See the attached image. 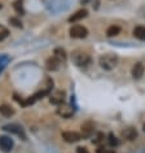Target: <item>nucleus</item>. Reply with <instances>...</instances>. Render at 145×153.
I'll use <instances>...</instances> for the list:
<instances>
[{"label":"nucleus","instance_id":"obj_2","mask_svg":"<svg viewBox=\"0 0 145 153\" xmlns=\"http://www.w3.org/2000/svg\"><path fill=\"white\" fill-rule=\"evenodd\" d=\"M72 62H74L77 66L79 68H86V66H88V65L91 64V57L88 53H86V52H83V51H74L72 52Z\"/></svg>","mask_w":145,"mask_h":153},{"label":"nucleus","instance_id":"obj_5","mask_svg":"<svg viewBox=\"0 0 145 153\" xmlns=\"http://www.w3.org/2000/svg\"><path fill=\"white\" fill-rule=\"evenodd\" d=\"M13 139H10L9 136H5V135H3V136H0V149H1L3 152H5V153H8L12 151V148H13Z\"/></svg>","mask_w":145,"mask_h":153},{"label":"nucleus","instance_id":"obj_12","mask_svg":"<svg viewBox=\"0 0 145 153\" xmlns=\"http://www.w3.org/2000/svg\"><path fill=\"white\" fill-rule=\"evenodd\" d=\"M0 114H1L3 117H5V118H9V117H12L14 114V109L10 105L3 104V105H0Z\"/></svg>","mask_w":145,"mask_h":153},{"label":"nucleus","instance_id":"obj_9","mask_svg":"<svg viewBox=\"0 0 145 153\" xmlns=\"http://www.w3.org/2000/svg\"><path fill=\"white\" fill-rule=\"evenodd\" d=\"M95 132V126L92 122H86L82 125V136L83 137H90Z\"/></svg>","mask_w":145,"mask_h":153},{"label":"nucleus","instance_id":"obj_24","mask_svg":"<svg viewBox=\"0 0 145 153\" xmlns=\"http://www.w3.org/2000/svg\"><path fill=\"white\" fill-rule=\"evenodd\" d=\"M101 141H104V134L98 132V134H97V137L93 140V143H95V144H100Z\"/></svg>","mask_w":145,"mask_h":153},{"label":"nucleus","instance_id":"obj_22","mask_svg":"<svg viewBox=\"0 0 145 153\" xmlns=\"http://www.w3.org/2000/svg\"><path fill=\"white\" fill-rule=\"evenodd\" d=\"M9 24H10V25H13L14 27H22V22L18 20V18H16V17L9 18Z\"/></svg>","mask_w":145,"mask_h":153},{"label":"nucleus","instance_id":"obj_20","mask_svg":"<svg viewBox=\"0 0 145 153\" xmlns=\"http://www.w3.org/2000/svg\"><path fill=\"white\" fill-rule=\"evenodd\" d=\"M108 143H109L110 147H117V145H119V141H118V139L113 135V134H109V136H108Z\"/></svg>","mask_w":145,"mask_h":153},{"label":"nucleus","instance_id":"obj_14","mask_svg":"<svg viewBox=\"0 0 145 153\" xmlns=\"http://www.w3.org/2000/svg\"><path fill=\"white\" fill-rule=\"evenodd\" d=\"M133 36L139 40H145V26H141V25L136 26L133 29Z\"/></svg>","mask_w":145,"mask_h":153},{"label":"nucleus","instance_id":"obj_18","mask_svg":"<svg viewBox=\"0 0 145 153\" xmlns=\"http://www.w3.org/2000/svg\"><path fill=\"white\" fill-rule=\"evenodd\" d=\"M13 8L18 14H25V9H24V0H16L13 3Z\"/></svg>","mask_w":145,"mask_h":153},{"label":"nucleus","instance_id":"obj_11","mask_svg":"<svg viewBox=\"0 0 145 153\" xmlns=\"http://www.w3.org/2000/svg\"><path fill=\"white\" fill-rule=\"evenodd\" d=\"M87 14H88V10L87 9H79L77 10L72 16L69 17V22H77V21H81L83 18L87 17Z\"/></svg>","mask_w":145,"mask_h":153},{"label":"nucleus","instance_id":"obj_25","mask_svg":"<svg viewBox=\"0 0 145 153\" xmlns=\"http://www.w3.org/2000/svg\"><path fill=\"white\" fill-rule=\"evenodd\" d=\"M77 153H90L88 149H87L86 147H78L77 148Z\"/></svg>","mask_w":145,"mask_h":153},{"label":"nucleus","instance_id":"obj_6","mask_svg":"<svg viewBox=\"0 0 145 153\" xmlns=\"http://www.w3.org/2000/svg\"><path fill=\"white\" fill-rule=\"evenodd\" d=\"M62 137L66 143H77L82 139V135L75 131H65L62 132Z\"/></svg>","mask_w":145,"mask_h":153},{"label":"nucleus","instance_id":"obj_26","mask_svg":"<svg viewBox=\"0 0 145 153\" xmlns=\"http://www.w3.org/2000/svg\"><path fill=\"white\" fill-rule=\"evenodd\" d=\"M91 4H92V7L95 9L98 8V4H100V0H91Z\"/></svg>","mask_w":145,"mask_h":153},{"label":"nucleus","instance_id":"obj_27","mask_svg":"<svg viewBox=\"0 0 145 153\" xmlns=\"http://www.w3.org/2000/svg\"><path fill=\"white\" fill-rule=\"evenodd\" d=\"M143 130H144V132H145V123H144V126H143Z\"/></svg>","mask_w":145,"mask_h":153},{"label":"nucleus","instance_id":"obj_17","mask_svg":"<svg viewBox=\"0 0 145 153\" xmlns=\"http://www.w3.org/2000/svg\"><path fill=\"white\" fill-rule=\"evenodd\" d=\"M121 33V27L118 25H112V26H109L108 30H106V35L108 36H117L118 34Z\"/></svg>","mask_w":145,"mask_h":153},{"label":"nucleus","instance_id":"obj_10","mask_svg":"<svg viewBox=\"0 0 145 153\" xmlns=\"http://www.w3.org/2000/svg\"><path fill=\"white\" fill-rule=\"evenodd\" d=\"M122 136H123L126 140L132 141L137 137V131H136V128H133V127H127L122 131Z\"/></svg>","mask_w":145,"mask_h":153},{"label":"nucleus","instance_id":"obj_15","mask_svg":"<svg viewBox=\"0 0 145 153\" xmlns=\"http://www.w3.org/2000/svg\"><path fill=\"white\" fill-rule=\"evenodd\" d=\"M65 94L62 92V91H58V92H56V95H53V96L51 97V102L55 105H61L64 102V97Z\"/></svg>","mask_w":145,"mask_h":153},{"label":"nucleus","instance_id":"obj_21","mask_svg":"<svg viewBox=\"0 0 145 153\" xmlns=\"http://www.w3.org/2000/svg\"><path fill=\"white\" fill-rule=\"evenodd\" d=\"M9 62V57L8 56H5V55H3V56H0V71L3 70V69L5 68V65Z\"/></svg>","mask_w":145,"mask_h":153},{"label":"nucleus","instance_id":"obj_13","mask_svg":"<svg viewBox=\"0 0 145 153\" xmlns=\"http://www.w3.org/2000/svg\"><path fill=\"white\" fill-rule=\"evenodd\" d=\"M45 66H47L48 70H57L60 66V61L56 59L55 56L49 57V59L47 60V62H45Z\"/></svg>","mask_w":145,"mask_h":153},{"label":"nucleus","instance_id":"obj_28","mask_svg":"<svg viewBox=\"0 0 145 153\" xmlns=\"http://www.w3.org/2000/svg\"><path fill=\"white\" fill-rule=\"evenodd\" d=\"M1 7H3V5H1V4H0V8H1Z\"/></svg>","mask_w":145,"mask_h":153},{"label":"nucleus","instance_id":"obj_19","mask_svg":"<svg viewBox=\"0 0 145 153\" xmlns=\"http://www.w3.org/2000/svg\"><path fill=\"white\" fill-rule=\"evenodd\" d=\"M8 35H9V30L7 29L5 26L0 25V42H3Z\"/></svg>","mask_w":145,"mask_h":153},{"label":"nucleus","instance_id":"obj_7","mask_svg":"<svg viewBox=\"0 0 145 153\" xmlns=\"http://www.w3.org/2000/svg\"><path fill=\"white\" fill-rule=\"evenodd\" d=\"M57 113H58L61 117H64V118H70L72 114H74V109H72L70 105L61 104V105H58V110H57Z\"/></svg>","mask_w":145,"mask_h":153},{"label":"nucleus","instance_id":"obj_8","mask_svg":"<svg viewBox=\"0 0 145 153\" xmlns=\"http://www.w3.org/2000/svg\"><path fill=\"white\" fill-rule=\"evenodd\" d=\"M144 71H145L144 64H143V62H136L135 66H133L132 70H131V74H132V76H133L135 79H140L141 76L144 75Z\"/></svg>","mask_w":145,"mask_h":153},{"label":"nucleus","instance_id":"obj_3","mask_svg":"<svg viewBox=\"0 0 145 153\" xmlns=\"http://www.w3.org/2000/svg\"><path fill=\"white\" fill-rule=\"evenodd\" d=\"M69 34H70V36L74 38V39H84V38L88 35V30L82 25H74L69 30Z\"/></svg>","mask_w":145,"mask_h":153},{"label":"nucleus","instance_id":"obj_16","mask_svg":"<svg viewBox=\"0 0 145 153\" xmlns=\"http://www.w3.org/2000/svg\"><path fill=\"white\" fill-rule=\"evenodd\" d=\"M53 56L56 57L57 60L60 61H65L67 59V55H66V51H65V49H62V48H56L55 49V53H53Z\"/></svg>","mask_w":145,"mask_h":153},{"label":"nucleus","instance_id":"obj_1","mask_svg":"<svg viewBox=\"0 0 145 153\" xmlns=\"http://www.w3.org/2000/svg\"><path fill=\"white\" fill-rule=\"evenodd\" d=\"M98 64H100V66L104 69V70H113L118 65V56L113 55V53L102 55L100 57V60H98Z\"/></svg>","mask_w":145,"mask_h":153},{"label":"nucleus","instance_id":"obj_4","mask_svg":"<svg viewBox=\"0 0 145 153\" xmlns=\"http://www.w3.org/2000/svg\"><path fill=\"white\" fill-rule=\"evenodd\" d=\"M3 130H4V131H8V132H12V134H16V135L21 136L24 140L26 139V135H25L24 130H22V127L20 125H16V123L5 125V126H3Z\"/></svg>","mask_w":145,"mask_h":153},{"label":"nucleus","instance_id":"obj_23","mask_svg":"<svg viewBox=\"0 0 145 153\" xmlns=\"http://www.w3.org/2000/svg\"><path fill=\"white\" fill-rule=\"evenodd\" d=\"M97 153H115L113 149H108V148H104V147H98L97 148Z\"/></svg>","mask_w":145,"mask_h":153}]
</instances>
